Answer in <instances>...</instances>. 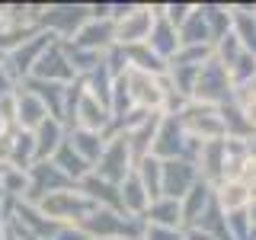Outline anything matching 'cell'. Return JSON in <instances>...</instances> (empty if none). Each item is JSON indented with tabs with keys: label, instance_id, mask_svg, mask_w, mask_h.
<instances>
[{
	"label": "cell",
	"instance_id": "1",
	"mask_svg": "<svg viewBox=\"0 0 256 240\" xmlns=\"http://www.w3.org/2000/svg\"><path fill=\"white\" fill-rule=\"evenodd\" d=\"M77 228L90 240H141L144 218H134V214H125V212H112V208H93Z\"/></svg>",
	"mask_w": 256,
	"mask_h": 240
},
{
	"label": "cell",
	"instance_id": "2",
	"mask_svg": "<svg viewBox=\"0 0 256 240\" xmlns=\"http://www.w3.org/2000/svg\"><path fill=\"white\" fill-rule=\"evenodd\" d=\"M58 38L52 36V32H45V29H36L32 36L26 38L22 45H16L10 54H0V64H4V70L10 74L16 84H22L29 74H32V68H36V61L42 58V54L52 48Z\"/></svg>",
	"mask_w": 256,
	"mask_h": 240
},
{
	"label": "cell",
	"instance_id": "3",
	"mask_svg": "<svg viewBox=\"0 0 256 240\" xmlns=\"http://www.w3.org/2000/svg\"><path fill=\"white\" fill-rule=\"evenodd\" d=\"M36 208H38V212H42L52 224H80L96 205L74 186V189H61V192L45 196Z\"/></svg>",
	"mask_w": 256,
	"mask_h": 240
},
{
	"label": "cell",
	"instance_id": "4",
	"mask_svg": "<svg viewBox=\"0 0 256 240\" xmlns=\"http://www.w3.org/2000/svg\"><path fill=\"white\" fill-rule=\"evenodd\" d=\"M132 170H134V157H132V148H128V138L125 134H109L100 160L93 164V173L100 180L112 182V186H118Z\"/></svg>",
	"mask_w": 256,
	"mask_h": 240
},
{
	"label": "cell",
	"instance_id": "5",
	"mask_svg": "<svg viewBox=\"0 0 256 240\" xmlns=\"http://www.w3.org/2000/svg\"><path fill=\"white\" fill-rule=\"evenodd\" d=\"M234 96V86H230L228 70L221 68L218 58H208L202 68H198L196 86H192V102H205V106H214L221 100H230Z\"/></svg>",
	"mask_w": 256,
	"mask_h": 240
},
{
	"label": "cell",
	"instance_id": "6",
	"mask_svg": "<svg viewBox=\"0 0 256 240\" xmlns=\"http://www.w3.org/2000/svg\"><path fill=\"white\" fill-rule=\"evenodd\" d=\"M26 180H29V186H26V198H22V202H29V205H38L45 196H52V192L74 189V182H70L68 176L52 164V160H38V164H32L26 170Z\"/></svg>",
	"mask_w": 256,
	"mask_h": 240
},
{
	"label": "cell",
	"instance_id": "7",
	"mask_svg": "<svg viewBox=\"0 0 256 240\" xmlns=\"http://www.w3.org/2000/svg\"><path fill=\"white\" fill-rule=\"evenodd\" d=\"M116 45L118 48H132V45H144L154 26V6H128L116 22Z\"/></svg>",
	"mask_w": 256,
	"mask_h": 240
},
{
	"label": "cell",
	"instance_id": "8",
	"mask_svg": "<svg viewBox=\"0 0 256 240\" xmlns=\"http://www.w3.org/2000/svg\"><path fill=\"white\" fill-rule=\"evenodd\" d=\"M198 180L202 176H198L196 164H189V160H160V198L180 202Z\"/></svg>",
	"mask_w": 256,
	"mask_h": 240
},
{
	"label": "cell",
	"instance_id": "9",
	"mask_svg": "<svg viewBox=\"0 0 256 240\" xmlns=\"http://www.w3.org/2000/svg\"><path fill=\"white\" fill-rule=\"evenodd\" d=\"M182 148H186V128H182L180 116H160L154 144H150V157H157V160H180Z\"/></svg>",
	"mask_w": 256,
	"mask_h": 240
},
{
	"label": "cell",
	"instance_id": "10",
	"mask_svg": "<svg viewBox=\"0 0 256 240\" xmlns=\"http://www.w3.org/2000/svg\"><path fill=\"white\" fill-rule=\"evenodd\" d=\"M29 77L45 80V84H74V80H77L74 68H70L68 54H64V48H61V42H54L42 58L36 61V68H32Z\"/></svg>",
	"mask_w": 256,
	"mask_h": 240
},
{
	"label": "cell",
	"instance_id": "11",
	"mask_svg": "<svg viewBox=\"0 0 256 240\" xmlns=\"http://www.w3.org/2000/svg\"><path fill=\"white\" fill-rule=\"evenodd\" d=\"M144 45H148L160 61H166V64H170L173 54L180 52V32H176L173 22H166L164 6H154V26H150V36H148Z\"/></svg>",
	"mask_w": 256,
	"mask_h": 240
},
{
	"label": "cell",
	"instance_id": "12",
	"mask_svg": "<svg viewBox=\"0 0 256 240\" xmlns=\"http://www.w3.org/2000/svg\"><path fill=\"white\" fill-rule=\"evenodd\" d=\"M45 118H52V116H48V109L42 106V100L20 84L16 86V128H20V132H36Z\"/></svg>",
	"mask_w": 256,
	"mask_h": 240
},
{
	"label": "cell",
	"instance_id": "13",
	"mask_svg": "<svg viewBox=\"0 0 256 240\" xmlns=\"http://www.w3.org/2000/svg\"><path fill=\"white\" fill-rule=\"evenodd\" d=\"M64 138H68V128H64L58 118H45V122L32 132V141H36V164L38 160H52L54 150L64 144Z\"/></svg>",
	"mask_w": 256,
	"mask_h": 240
},
{
	"label": "cell",
	"instance_id": "14",
	"mask_svg": "<svg viewBox=\"0 0 256 240\" xmlns=\"http://www.w3.org/2000/svg\"><path fill=\"white\" fill-rule=\"evenodd\" d=\"M22 86L42 100V106L48 109V116L61 122V116H64V90H68V84H45V80L26 77V80H22Z\"/></svg>",
	"mask_w": 256,
	"mask_h": 240
},
{
	"label": "cell",
	"instance_id": "15",
	"mask_svg": "<svg viewBox=\"0 0 256 240\" xmlns=\"http://www.w3.org/2000/svg\"><path fill=\"white\" fill-rule=\"evenodd\" d=\"M182 198H186V202H180V214H182V221H186L189 228H196V224L202 221V212H205L208 205H212L214 192H212V186H208L205 180H198Z\"/></svg>",
	"mask_w": 256,
	"mask_h": 240
},
{
	"label": "cell",
	"instance_id": "16",
	"mask_svg": "<svg viewBox=\"0 0 256 240\" xmlns=\"http://www.w3.org/2000/svg\"><path fill=\"white\" fill-rule=\"evenodd\" d=\"M68 144L90 164V170H93V164L100 160L102 148H106V138L96 134V132H84V128H68Z\"/></svg>",
	"mask_w": 256,
	"mask_h": 240
},
{
	"label": "cell",
	"instance_id": "17",
	"mask_svg": "<svg viewBox=\"0 0 256 240\" xmlns=\"http://www.w3.org/2000/svg\"><path fill=\"white\" fill-rule=\"evenodd\" d=\"M52 164H54V166H58V170H61L64 176H68V180H70V182H74V186H77V182H80V180H84V176H86V173H90V164H86V160H84V157H80V154H77V150H74V148H70V144H68V138H64V144H61V148H58V150H54V157H52Z\"/></svg>",
	"mask_w": 256,
	"mask_h": 240
},
{
	"label": "cell",
	"instance_id": "18",
	"mask_svg": "<svg viewBox=\"0 0 256 240\" xmlns=\"http://www.w3.org/2000/svg\"><path fill=\"white\" fill-rule=\"evenodd\" d=\"M144 224H157V228H180V224H182L180 202H173V198H157V202H150L148 212H144Z\"/></svg>",
	"mask_w": 256,
	"mask_h": 240
},
{
	"label": "cell",
	"instance_id": "19",
	"mask_svg": "<svg viewBox=\"0 0 256 240\" xmlns=\"http://www.w3.org/2000/svg\"><path fill=\"white\" fill-rule=\"evenodd\" d=\"M214 202H218V208H224V212H240V208L250 205V189L240 186L237 180H224L221 189L214 192Z\"/></svg>",
	"mask_w": 256,
	"mask_h": 240
},
{
	"label": "cell",
	"instance_id": "20",
	"mask_svg": "<svg viewBox=\"0 0 256 240\" xmlns=\"http://www.w3.org/2000/svg\"><path fill=\"white\" fill-rule=\"evenodd\" d=\"M176 32H180V45H205L208 38H212V32H208L205 16H202L198 6H192V13L186 16V22H182Z\"/></svg>",
	"mask_w": 256,
	"mask_h": 240
},
{
	"label": "cell",
	"instance_id": "21",
	"mask_svg": "<svg viewBox=\"0 0 256 240\" xmlns=\"http://www.w3.org/2000/svg\"><path fill=\"white\" fill-rule=\"evenodd\" d=\"M134 173H138V180H141L144 192H148V198L157 202V198H160V160L150 157V154L141 157L138 164H134Z\"/></svg>",
	"mask_w": 256,
	"mask_h": 240
},
{
	"label": "cell",
	"instance_id": "22",
	"mask_svg": "<svg viewBox=\"0 0 256 240\" xmlns=\"http://www.w3.org/2000/svg\"><path fill=\"white\" fill-rule=\"evenodd\" d=\"M32 164H36V141H32V132H16L10 166H13V170H22V173H26Z\"/></svg>",
	"mask_w": 256,
	"mask_h": 240
},
{
	"label": "cell",
	"instance_id": "23",
	"mask_svg": "<svg viewBox=\"0 0 256 240\" xmlns=\"http://www.w3.org/2000/svg\"><path fill=\"white\" fill-rule=\"evenodd\" d=\"M141 240H182L180 228H157V224H144Z\"/></svg>",
	"mask_w": 256,
	"mask_h": 240
},
{
	"label": "cell",
	"instance_id": "24",
	"mask_svg": "<svg viewBox=\"0 0 256 240\" xmlns=\"http://www.w3.org/2000/svg\"><path fill=\"white\" fill-rule=\"evenodd\" d=\"M16 132H20V128H16ZM16 132H13V128H0V166H10V160H13Z\"/></svg>",
	"mask_w": 256,
	"mask_h": 240
},
{
	"label": "cell",
	"instance_id": "25",
	"mask_svg": "<svg viewBox=\"0 0 256 240\" xmlns=\"http://www.w3.org/2000/svg\"><path fill=\"white\" fill-rule=\"evenodd\" d=\"M52 240H90L77 224H58V230L52 234Z\"/></svg>",
	"mask_w": 256,
	"mask_h": 240
},
{
	"label": "cell",
	"instance_id": "26",
	"mask_svg": "<svg viewBox=\"0 0 256 240\" xmlns=\"http://www.w3.org/2000/svg\"><path fill=\"white\" fill-rule=\"evenodd\" d=\"M0 202H4V192H0Z\"/></svg>",
	"mask_w": 256,
	"mask_h": 240
},
{
	"label": "cell",
	"instance_id": "27",
	"mask_svg": "<svg viewBox=\"0 0 256 240\" xmlns=\"http://www.w3.org/2000/svg\"><path fill=\"white\" fill-rule=\"evenodd\" d=\"M0 173H4V166H0Z\"/></svg>",
	"mask_w": 256,
	"mask_h": 240
}]
</instances>
